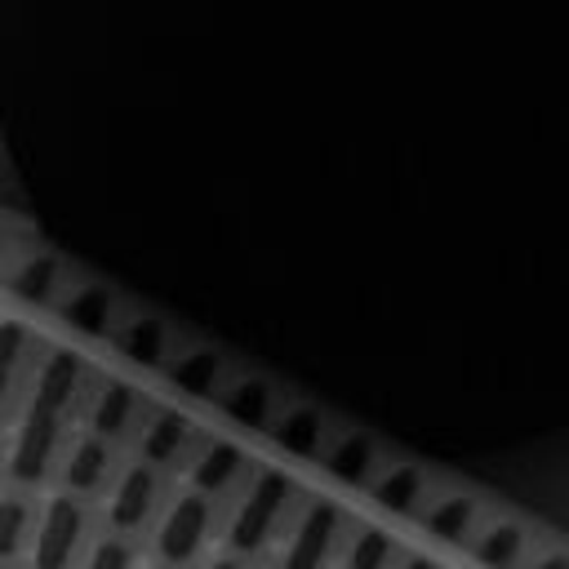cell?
<instances>
[{
  "label": "cell",
  "mask_w": 569,
  "mask_h": 569,
  "mask_svg": "<svg viewBox=\"0 0 569 569\" xmlns=\"http://www.w3.org/2000/svg\"><path fill=\"white\" fill-rule=\"evenodd\" d=\"M27 507L18 498H0V556H13L22 547V533H27Z\"/></svg>",
  "instance_id": "20"
},
{
  "label": "cell",
  "mask_w": 569,
  "mask_h": 569,
  "mask_svg": "<svg viewBox=\"0 0 569 569\" xmlns=\"http://www.w3.org/2000/svg\"><path fill=\"white\" fill-rule=\"evenodd\" d=\"M476 556H480V565H489V569H511L516 556H520V533H516L511 525H498V529H489V533L480 538Z\"/></svg>",
  "instance_id": "19"
},
{
  "label": "cell",
  "mask_w": 569,
  "mask_h": 569,
  "mask_svg": "<svg viewBox=\"0 0 569 569\" xmlns=\"http://www.w3.org/2000/svg\"><path fill=\"white\" fill-rule=\"evenodd\" d=\"M213 569H240V565H236V560H218Z\"/></svg>",
  "instance_id": "26"
},
{
  "label": "cell",
  "mask_w": 569,
  "mask_h": 569,
  "mask_svg": "<svg viewBox=\"0 0 569 569\" xmlns=\"http://www.w3.org/2000/svg\"><path fill=\"white\" fill-rule=\"evenodd\" d=\"M338 533V507L333 502H311L293 542H289V556H284V569H320L325 556H329V542Z\"/></svg>",
  "instance_id": "3"
},
{
  "label": "cell",
  "mask_w": 569,
  "mask_h": 569,
  "mask_svg": "<svg viewBox=\"0 0 569 569\" xmlns=\"http://www.w3.org/2000/svg\"><path fill=\"white\" fill-rule=\"evenodd\" d=\"M276 440L280 449L289 453H311L320 445V413L316 409H289L280 422H276Z\"/></svg>",
  "instance_id": "12"
},
{
  "label": "cell",
  "mask_w": 569,
  "mask_h": 569,
  "mask_svg": "<svg viewBox=\"0 0 569 569\" xmlns=\"http://www.w3.org/2000/svg\"><path fill=\"white\" fill-rule=\"evenodd\" d=\"M58 311H62V320H67L71 329H80V333L98 338V333H107V329H111L116 302H111V293H107L102 284H80V289H71V293H62Z\"/></svg>",
  "instance_id": "5"
},
{
  "label": "cell",
  "mask_w": 569,
  "mask_h": 569,
  "mask_svg": "<svg viewBox=\"0 0 569 569\" xmlns=\"http://www.w3.org/2000/svg\"><path fill=\"white\" fill-rule=\"evenodd\" d=\"M151 498H156V476H151V467H129L124 480H120V489H116L111 520H116L120 529L142 525L147 511H151Z\"/></svg>",
  "instance_id": "6"
},
{
  "label": "cell",
  "mask_w": 569,
  "mask_h": 569,
  "mask_svg": "<svg viewBox=\"0 0 569 569\" xmlns=\"http://www.w3.org/2000/svg\"><path fill=\"white\" fill-rule=\"evenodd\" d=\"M22 351H27V329L18 320H0V413L9 405V391H13V373H18Z\"/></svg>",
  "instance_id": "18"
},
{
  "label": "cell",
  "mask_w": 569,
  "mask_h": 569,
  "mask_svg": "<svg viewBox=\"0 0 569 569\" xmlns=\"http://www.w3.org/2000/svg\"><path fill=\"white\" fill-rule=\"evenodd\" d=\"M418 489H422V476L413 467H396L387 471L378 485H373V498L387 507V511H409L418 502Z\"/></svg>",
  "instance_id": "15"
},
{
  "label": "cell",
  "mask_w": 569,
  "mask_h": 569,
  "mask_svg": "<svg viewBox=\"0 0 569 569\" xmlns=\"http://www.w3.org/2000/svg\"><path fill=\"white\" fill-rule=\"evenodd\" d=\"M373 467V445L365 436H342L333 449H329V471L338 480H365V471Z\"/></svg>",
  "instance_id": "14"
},
{
  "label": "cell",
  "mask_w": 569,
  "mask_h": 569,
  "mask_svg": "<svg viewBox=\"0 0 569 569\" xmlns=\"http://www.w3.org/2000/svg\"><path fill=\"white\" fill-rule=\"evenodd\" d=\"M471 520H476L471 498H445V502H436V507H431L427 529H431L436 538H445V542H458V538L471 529Z\"/></svg>",
  "instance_id": "16"
},
{
  "label": "cell",
  "mask_w": 569,
  "mask_h": 569,
  "mask_svg": "<svg viewBox=\"0 0 569 569\" xmlns=\"http://www.w3.org/2000/svg\"><path fill=\"white\" fill-rule=\"evenodd\" d=\"M405 569H431V565H427V560H418V556H413V560H409V565H405Z\"/></svg>",
  "instance_id": "25"
},
{
  "label": "cell",
  "mask_w": 569,
  "mask_h": 569,
  "mask_svg": "<svg viewBox=\"0 0 569 569\" xmlns=\"http://www.w3.org/2000/svg\"><path fill=\"white\" fill-rule=\"evenodd\" d=\"M204 529H209V507H204V498H200V493L182 498V502L164 516V525H160V556H164V560H191L196 547H200V538H204Z\"/></svg>",
  "instance_id": "4"
},
{
  "label": "cell",
  "mask_w": 569,
  "mask_h": 569,
  "mask_svg": "<svg viewBox=\"0 0 569 569\" xmlns=\"http://www.w3.org/2000/svg\"><path fill=\"white\" fill-rule=\"evenodd\" d=\"M533 569H569V560H565V556H542Z\"/></svg>",
  "instance_id": "24"
},
{
  "label": "cell",
  "mask_w": 569,
  "mask_h": 569,
  "mask_svg": "<svg viewBox=\"0 0 569 569\" xmlns=\"http://www.w3.org/2000/svg\"><path fill=\"white\" fill-rule=\"evenodd\" d=\"M133 391L129 387H120V382H111V387H102V396L93 400V431L98 436H120L124 427H129V418H133Z\"/></svg>",
  "instance_id": "11"
},
{
  "label": "cell",
  "mask_w": 569,
  "mask_h": 569,
  "mask_svg": "<svg viewBox=\"0 0 569 569\" xmlns=\"http://www.w3.org/2000/svg\"><path fill=\"white\" fill-rule=\"evenodd\" d=\"M387 551H391V538L378 533V529H369L351 547V569H382L387 565Z\"/></svg>",
  "instance_id": "21"
},
{
  "label": "cell",
  "mask_w": 569,
  "mask_h": 569,
  "mask_svg": "<svg viewBox=\"0 0 569 569\" xmlns=\"http://www.w3.org/2000/svg\"><path fill=\"white\" fill-rule=\"evenodd\" d=\"M120 351L133 360V365H160L164 360V351H169V333H164V325L160 320H151V316H138V320H129L124 329H120Z\"/></svg>",
  "instance_id": "7"
},
{
  "label": "cell",
  "mask_w": 569,
  "mask_h": 569,
  "mask_svg": "<svg viewBox=\"0 0 569 569\" xmlns=\"http://www.w3.org/2000/svg\"><path fill=\"white\" fill-rule=\"evenodd\" d=\"M227 413L236 418V422H244V427H267V413H271V391L258 382V378H244V382H236L231 391H227Z\"/></svg>",
  "instance_id": "10"
},
{
  "label": "cell",
  "mask_w": 569,
  "mask_h": 569,
  "mask_svg": "<svg viewBox=\"0 0 569 569\" xmlns=\"http://www.w3.org/2000/svg\"><path fill=\"white\" fill-rule=\"evenodd\" d=\"M80 529H84V511L71 498H53L44 507V520L36 533V569H67V560L80 542Z\"/></svg>",
  "instance_id": "2"
},
{
  "label": "cell",
  "mask_w": 569,
  "mask_h": 569,
  "mask_svg": "<svg viewBox=\"0 0 569 569\" xmlns=\"http://www.w3.org/2000/svg\"><path fill=\"white\" fill-rule=\"evenodd\" d=\"M9 258H13V240H9V231L0 227V276H4V267H9Z\"/></svg>",
  "instance_id": "23"
},
{
  "label": "cell",
  "mask_w": 569,
  "mask_h": 569,
  "mask_svg": "<svg viewBox=\"0 0 569 569\" xmlns=\"http://www.w3.org/2000/svg\"><path fill=\"white\" fill-rule=\"evenodd\" d=\"M84 569H129V547L124 542H98Z\"/></svg>",
  "instance_id": "22"
},
{
  "label": "cell",
  "mask_w": 569,
  "mask_h": 569,
  "mask_svg": "<svg viewBox=\"0 0 569 569\" xmlns=\"http://www.w3.org/2000/svg\"><path fill=\"white\" fill-rule=\"evenodd\" d=\"M169 378H173L182 391H191V396H209V391L218 387V378H222V360H218L213 351H187L182 360H173Z\"/></svg>",
  "instance_id": "8"
},
{
  "label": "cell",
  "mask_w": 569,
  "mask_h": 569,
  "mask_svg": "<svg viewBox=\"0 0 569 569\" xmlns=\"http://www.w3.org/2000/svg\"><path fill=\"white\" fill-rule=\"evenodd\" d=\"M236 471H240V449L227 445V440H213L204 449V458L196 462V485L204 493H218V489H227L236 480Z\"/></svg>",
  "instance_id": "9"
},
{
  "label": "cell",
  "mask_w": 569,
  "mask_h": 569,
  "mask_svg": "<svg viewBox=\"0 0 569 569\" xmlns=\"http://www.w3.org/2000/svg\"><path fill=\"white\" fill-rule=\"evenodd\" d=\"M284 498H289V476L284 471H262L258 485H253V493L244 498V507L231 520V547L236 551H258L267 542V533H271Z\"/></svg>",
  "instance_id": "1"
},
{
  "label": "cell",
  "mask_w": 569,
  "mask_h": 569,
  "mask_svg": "<svg viewBox=\"0 0 569 569\" xmlns=\"http://www.w3.org/2000/svg\"><path fill=\"white\" fill-rule=\"evenodd\" d=\"M107 476V445L102 440H80L71 462H67V485L71 489H98Z\"/></svg>",
  "instance_id": "13"
},
{
  "label": "cell",
  "mask_w": 569,
  "mask_h": 569,
  "mask_svg": "<svg viewBox=\"0 0 569 569\" xmlns=\"http://www.w3.org/2000/svg\"><path fill=\"white\" fill-rule=\"evenodd\" d=\"M182 440H187L182 418H178V413H160V418L151 422V431L142 436V453H147V462H169V458L182 449Z\"/></svg>",
  "instance_id": "17"
}]
</instances>
